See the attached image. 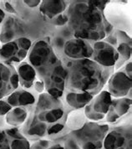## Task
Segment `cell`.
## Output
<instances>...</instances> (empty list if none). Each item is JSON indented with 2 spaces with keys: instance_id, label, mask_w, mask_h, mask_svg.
Returning a JSON list of instances; mask_svg holds the SVG:
<instances>
[{
  "instance_id": "6da1fadb",
  "label": "cell",
  "mask_w": 132,
  "mask_h": 149,
  "mask_svg": "<svg viewBox=\"0 0 132 149\" xmlns=\"http://www.w3.org/2000/svg\"><path fill=\"white\" fill-rule=\"evenodd\" d=\"M70 111L62 98L43 92L38 95L36 102L29 110L20 132L28 141L53 140L64 131Z\"/></svg>"
},
{
  "instance_id": "7a4b0ae2",
  "label": "cell",
  "mask_w": 132,
  "mask_h": 149,
  "mask_svg": "<svg viewBox=\"0 0 132 149\" xmlns=\"http://www.w3.org/2000/svg\"><path fill=\"white\" fill-rule=\"evenodd\" d=\"M27 62L44 83L45 92L61 99L65 92V69L51 47L49 38L40 39L33 43L28 54Z\"/></svg>"
},
{
  "instance_id": "3957f363",
  "label": "cell",
  "mask_w": 132,
  "mask_h": 149,
  "mask_svg": "<svg viewBox=\"0 0 132 149\" xmlns=\"http://www.w3.org/2000/svg\"><path fill=\"white\" fill-rule=\"evenodd\" d=\"M104 10L99 9L93 1H75L69 3L65 14L67 26L74 38L90 43L103 40L114 29L106 21Z\"/></svg>"
},
{
  "instance_id": "277c9868",
  "label": "cell",
  "mask_w": 132,
  "mask_h": 149,
  "mask_svg": "<svg viewBox=\"0 0 132 149\" xmlns=\"http://www.w3.org/2000/svg\"><path fill=\"white\" fill-rule=\"evenodd\" d=\"M65 69V91L87 93L94 96L99 93L112 75L114 68L101 66L91 59H60Z\"/></svg>"
},
{
  "instance_id": "5b68a950",
  "label": "cell",
  "mask_w": 132,
  "mask_h": 149,
  "mask_svg": "<svg viewBox=\"0 0 132 149\" xmlns=\"http://www.w3.org/2000/svg\"><path fill=\"white\" fill-rule=\"evenodd\" d=\"M110 126L106 123L86 122L80 128L69 132L80 149H102Z\"/></svg>"
},
{
  "instance_id": "8992f818",
  "label": "cell",
  "mask_w": 132,
  "mask_h": 149,
  "mask_svg": "<svg viewBox=\"0 0 132 149\" xmlns=\"http://www.w3.org/2000/svg\"><path fill=\"white\" fill-rule=\"evenodd\" d=\"M32 45V41L25 37L3 44L0 48V62L11 65L20 64L28 56Z\"/></svg>"
},
{
  "instance_id": "52a82bcc",
  "label": "cell",
  "mask_w": 132,
  "mask_h": 149,
  "mask_svg": "<svg viewBox=\"0 0 132 149\" xmlns=\"http://www.w3.org/2000/svg\"><path fill=\"white\" fill-rule=\"evenodd\" d=\"M102 149H131V122L110 127L104 138Z\"/></svg>"
},
{
  "instance_id": "ba28073f",
  "label": "cell",
  "mask_w": 132,
  "mask_h": 149,
  "mask_svg": "<svg viewBox=\"0 0 132 149\" xmlns=\"http://www.w3.org/2000/svg\"><path fill=\"white\" fill-rule=\"evenodd\" d=\"M112 102V97L108 91H102L92 98L86 105L84 113L90 122H99L102 121L110 109Z\"/></svg>"
},
{
  "instance_id": "9c48e42d",
  "label": "cell",
  "mask_w": 132,
  "mask_h": 149,
  "mask_svg": "<svg viewBox=\"0 0 132 149\" xmlns=\"http://www.w3.org/2000/svg\"><path fill=\"white\" fill-rule=\"evenodd\" d=\"M93 54L90 59L106 68H114L118 60L115 48L105 40L92 43Z\"/></svg>"
},
{
  "instance_id": "30bf717a",
  "label": "cell",
  "mask_w": 132,
  "mask_h": 149,
  "mask_svg": "<svg viewBox=\"0 0 132 149\" xmlns=\"http://www.w3.org/2000/svg\"><path fill=\"white\" fill-rule=\"evenodd\" d=\"M92 54V43L74 37L65 42L61 58L65 57L69 60L90 59Z\"/></svg>"
},
{
  "instance_id": "8fae6325",
  "label": "cell",
  "mask_w": 132,
  "mask_h": 149,
  "mask_svg": "<svg viewBox=\"0 0 132 149\" xmlns=\"http://www.w3.org/2000/svg\"><path fill=\"white\" fill-rule=\"evenodd\" d=\"M19 86L18 73L14 66L0 62V100L11 95Z\"/></svg>"
},
{
  "instance_id": "7c38bea8",
  "label": "cell",
  "mask_w": 132,
  "mask_h": 149,
  "mask_svg": "<svg viewBox=\"0 0 132 149\" xmlns=\"http://www.w3.org/2000/svg\"><path fill=\"white\" fill-rule=\"evenodd\" d=\"M30 142L18 127L0 131V149H29Z\"/></svg>"
},
{
  "instance_id": "4fadbf2b",
  "label": "cell",
  "mask_w": 132,
  "mask_h": 149,
  "mask_svg": "<svg viewBox=\"0 0 132 149\" xmlns=\"http://www.w3.org/2000/svg\"><path fill=\"white\" fill-rule=\"evenodd\" d=\"M108 91L115 98L126 97L131 91V76L124 70L112 74L108 80Z\"/></svg>"
},
{
  "instance_id": "5bb4252c",
  "label": "cell",
  "mask_w": 132,
  "mask_h": 149,
  "mask_svg": "<svg viewBox=\"0 0 132 149\" xmlns=\"http://www.w3.org/2000/svg\"><path fill=\"white\" fill-rule=\"evenodd\" d=\"M131 98L121 97L115 98L112 100L110 109L106 114V122L111 124H115L119 122L120 118L131 111Z\"/></svg>"
},
{
  "instance_id": "9a60e30c",
  "label": "cell",
  "mask_w": 132,
  "mask_h": 149,
  "mask_svg": "<svg viewBox=\"0 0 132 149\" xmlns=\"http://www.w3.org/2000/svg\"><path fill=\"white\" fill-rule=\"evenodd\" d=\"M114 8H105V9L108 10V15H104L106 21L113 27L115 26L117 28L116 29H119L123 31L124 29H128V10L125 8L127 3H119V8H116L115 3H112Z\"/></svg>"
},
{
  "instance_id": "2e32d148",
  "label": "cell",
  "mask_w": 132,
  "mask_h": 149,
  "mask_svg": "<svg viewBox=\"0 0 132 149\" xmlns=\"http://www.w3.org/2000/svg\"><path fill=\"white\" fill-rule=\"evenodd\" d=\"M37 95L25 89L16 90L11 95L4 98L11 107H26L30 109L37 100Z\"/></svg>"
},
{
  "instance_id": "e0dca14e",
  "label": "cell",
  "mask_w": 132,
  "mask_h": 149,
  "mask_svg": "<svg viewBox=\"0 0 132 149\" xmlns=\"http://www.w3.org/2000/svg\"><path fill=\"white\" fill-rule=\"evenodd\" d=\"M17 73L19 85L23 89H31L36 81L37 74L33 69L27 61H23L17 67Z\"/></svg>"
},
{
  "instance_id": "ac0fdd59",
  "label": "cell",
  "mask_w": 132,
  "mask_h": 149,
  "mask_svg": "<svg viewBox=\"0 0 132 149\" xmlns=\"http://www.w3.org/2000/svg\"><path fill=\"white\" fill-rule=\"evenodd\" d=\"M94 96L87 93H75L65 91L62 98H65V104L71 110H80L85 107L86 105L92 100Z\"/></svg>"
},
{
  "instance_id": "d6986e66",
  "label": "cell",
  "mask_w": 132,
  "mask_h": 149,
  "mask_svg": "<svg viewBox=\"0 0 132 149\" xmlns=\"http://www.w3.org/2000/svg\"><path fill=\"white\" fill-rule=\"evenodd\" d=\"M69 3L65 1H43L40 3V10L47 18L53 19L58 15L65 13Z\"/></svg>"
},
{
  "instance_id": "ffe728a7",
  "label": "cell",
  "mask_w": 132,
  "mask_h": 149,
  "mask_svg": "<svg viewBox=\"0 0 132 149\" xmlns=\"http://www.w3.org/2000/svg\"><path fill=\"white\" fill-rule=\"evenodd\" d=\"M29 110L26 107H13L5 115V122L14 127L21 126L26 121Z\"/></svg>"
},
{
  "instance_id": "44dd1931",
  "label": "cell",
  "mask_w": 132,
  "mask_h": 149,
  "mask_svg": "<svg viewBox=\"0 0 132 149\" xmlns=\"http://www.w3.org/2000/svg\"><path fill=\"white\" fill-rule=\"evenodd\" d=\"M18 25L12 16H9L4 21V24L2 28L0 34V41L3 44L11 42L18 35Z\"/></svg>"
},
{
  "instance_id": "7402d4cb",
  "label": "cell",
  "mask_w": 132,
  "mask_h": 149,
  "mask_svg": "<svg viewBox=\"0 0 132 149\" xmlns=\"http://www.w3.org/2000/svg\"><path fill=\"white\" fill-rule=\"evenodd\" d=\"M53 140H58V141L62 142L64 149H80L77 142L74 141V139L69 133H67L66 135L63 136L61 137L53 139Z\"/></svg>"
},
{
  "instance_id": "603a6c76",
  "label": "cell",
  "mask_w": 132,
  "mask_h": 149,
  "mask_svg": "<svg viewBox=\"0 0 132 149\" xmlns=\"http://www.w3.org/2000/svg\"><path fill=\"white\" fill-rule=\"evenodd\" d=\"M53 141L49 139H41L35 141L34 143L30 145L29 149H48L49 147L52 144Z\"/></svg>"
},
{
  "instance_id": "cb8c5ba5",
  "label": "cell",
  "mask_w": 132,
  "mask_h": 149,
  "mask_svg": "<svg viewBox=\"0 0 132 149\" xmlns=\"http://www.w3.org/2000/svg\"><path fill=\"white\" fill-rule=\"evenodd\" d=\"M52 22H53V24L56 25V26L63 27V26L66 25L67 23H68V17L66 15L65 12L63 13V14H60V15H58L55 18H53V19H52Z\"/></svg>"
},
{
  "instance_id": "d4e9b609",
  "label": "cell",
  "mask_w": 132,
  "mask_h": 149,
  "mask_svg": "<svg viewBox=\"0 0 132 149\" xmlns=\"http://www.w3.org/2000/svg\"><path fill=\"white\" fill-rule=\"evenodd\" d=\"M52 141H53L52 144L49 147L48 149H64L62 142L58 141V140H52Z\"/></svg>"
},
{
  "instance_id": "484cf974",
  "label": "cell",
  "mask_w": 132,
  "mask_h": 149,
  "mask_svg": "<svg viewBox=\"0 0 132 149\" xmlns=\"http://www.w3.org/2000/svg\"><path fill=\"white\" fill-rule=\"evenodd\" d=\"M24 3L30 7H35L36 5L40 4V1H24Z\"/></svg>"
},
{
  "instance_id": "4316f807",
  "label": "cell",
  "mask_w": 132,
  "mask_h": 149,
  "mask_svg": "<svg viewBox=\"0 0 132 149\" xmlns=\"http://www.w3.org/2000/svg\"><path fill=\"white\" fill-rule=\"evenodd\" d=\"M4 17H5V14H4V12L0 8V24L3 22V19H4Z\"/></svg>"
}]
</instances>
